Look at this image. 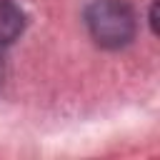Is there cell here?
<instances>
[{
    "instance_id": "cell-1",
    "label": "cell",
    "mask_w": 160,
    "mask_h": 160,
    "mask_svg": "<svg viewBox=\"0 0 160 160\" xmlns=\"http://www.w3.org/2000/svg\"><path fill=\"white\" fill-rule=\"evenodd\" d=\"M85 25L90 38L108 50L125 48L138 30L135 12L125 0H95L85 10Z\"/></svg>"
},
{
    "instance_id": "cell-2",
    "label": "cell",
    "mask_w": 160,
    "mask_h": 160,
    "mask_svg": "<svg viewBox=\"0 0 160 160\" xmlns=\"http://www.w3.org/2000/svg\"><path fill=\"white\" fill-rule=\"evenodd\" d=\"M22 28H25L22 10L10 0H0V48L12 45L20 38Z\"/></svg>"
},
{
    "instance_id": "cell-3",
    "label": "cell",
    "mask_w": 160,
    "mask_h": 160,
    "mask_svg": "<svg viewBox=\"0 0 160 160\" xmlns=\"http://www.w3.org/2000/svg\"><path fill=\"white\" fill-rule=\"evenodd\" d=\"M2 72H5V70H2V60H0V82H2Z\"/></svg>"
}]
</instances>
